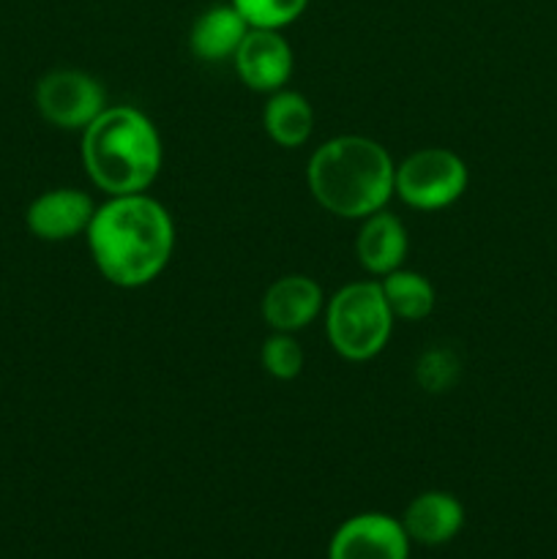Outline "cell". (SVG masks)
Returning a JSON list of instances; mask_svg holds the SVG:
<instances>
[{
  "label": "cell",
  "mask_w": 557,
  "mask_h": 559,
  "mask_svg": "<svg viewBox=\"0 0 557 559\" xmlns=\"http://www.w3.org/2000/svg\"><path fill=\"white\" fill-rule=\"evenodd\" d=\"M87 246L107 282L126 289L145 287L173 257V218L162 202L145 194L112 197L93 213Z\"/></svg>",
  "instance_id": "1"
},
{
  "label": "cell",
  "mask_w": 557,
  "mask_h": 559,
  "mask_svg": "<svg viewBox=\"0 0 557 559\" xmlns=\"http://www.w3.org/2000/svg\"><path fill=\"white\" fill-rule=\"evenodd\" d=\"M391 156L369 136L347 134L328 140L309 158V189L325 211L342 218L380 213L393 194Z\"/></svg>",
  "instance_id": "2"
},
{
  "label": "cell",
  "mask_w": 557,
  "mask_h": 559,
  "mask_svg": "<svg viewBox=\"0 0 557 559\" xmlns=\"http://www.w3.org/2000/svg\"><path fill=\"white\" fill-rule=\"evenodd\" d=\"M82 162L109 197L142 194L162 169V140L140 109L109 107L85 129Z\"/></svg>",
  "instance_id": "3"
},
{
  "label": "cell",
  "mask_w": 557,
  "mask_h": 559,
  "mask_svg": "<svg viewBox=\"0 0 557 559\" xmlns=\"http://www.w3.org/2000/svg\"><path fill=\"white\" fill-rule=\"evenodd\" d=\"M328 338L347 360H369L382 353L393 331V314L382 287L355 282L339 289L328 304Z\"/></svg>",
  "instance_id": "4"
},
{
  "label": "cell",
  "mask_w": 557,
  "mask_h": 559,
  "mask_svg": "<svg viewBox=\"0 0 557 559\" xmlns=\"http://www.w3.org/2000/svg\"><path fill=\"white\" fill-rule=\"evenodd\" d=\"M467 189V167L446 147H424L404 158L393 175V191L418 211H440Z\"/></svg>",
  "instance_id": "5"
},
{
  "label": "cell",
  "mask_w": 557,
  "mask_h": 559,
  "mask_svg": "<svg viewBox=\"0 0 557 559\" xmlns=\"http://www.w3.org/2000/svg\"><path fill=\"white\" fill-rule=\"evenodd\" d=\"M104 87L85 71L60 69L36 87V107L58 129H87L104 112Z\"/></svg>",
  "instance_id": "6"
},
{
  "label": "cell",
  "mask_w": 557,
  "mask_h": 559,
  "mask_svg": "<svg viewBox=\"0 0 557 559\" xmlns=\"http://www.w3.org/2000/svg\"><path fill=\"white\" fill-rule=\"evenodd\" d=\"M328 559H410V538L399 519L360 513L333 533Z\"/></svg>",
  "instance_id": "7"
},
{
  "label": "cell",
  "mask_w": 557,
  "mask_h": 559,
  "mask_svg": "<svg viewBox=\"0 0 557 559\" xmlns=\"http://www.w3.org/2000/svg\"><path fill=\"white\" fill-rule=\"evenodd\" d=\"M235 69L251 91L276 93L293 74V49L278 31L249 27L235 52Z\"/></svg>",
  "instance_id": "8"
},
{
  "label": "cell",
  "mask_w": 557,
  "mask_h": 559,
  "mask_svg": "<svg viewBox=\"0 0 557 559\" xmlns=\"http://www.w3.org/2000/svg\"><path fill=\"white\" fill-rule=\"evenodd\" d=\"M91 197L76 189H55L27 207V227L42 240H71L87 233L93 222Z\"/></svg>",
  "instance_id": "9"
},
{
  "label": "cell",
  "mask_w": 557,
  "mask_h": 559,
  "mask_svg": "<svg viewBox=\"0 0 557 559\" xmlns=\"http://www.w3.org/2000/svg\"><path fill=\"white\" fill-rule=\"evenodd\" d=\"M322 309V289L309 276H284L262 298L265 322L278 333H293L315 322Z\"/></svg>",
  "instance_id": "10"
},
{
  "label": "cell",
  "mask_w": 557,
  "mask_h": 559,
  "mask_svg": "<svg viewBox=\"0 0 557 559\" xmlns=\"http://www.w3.org/2000/svg\"><path fill=\"white\" fill-rule=\"evenodd\" d=\"M464 524L462 502L446 491H424L407 506L402 527L420 546H442L459 535Z\"/></svg>",
  "instance_id": "11"
},
{
  "label": "cell",
  "mask_w": 557,
  "mask_h": 559,
  "mask_svg": "<svg viewBox=\"0 0 557 559\" xmlns=\"http://www.w3.org/2000/svg\"><path fill=\"white\" fill-rule=\"evenodd\" d=\"M355 249H358V260L366 271L377 273V276H388L407 257L404 224L391 213H371V216H366L364 227H360Z\"/></svg>",
  "instance_id": "12"
},
{
  "label": "cell",
  "mask_w": 557,
  "mask_h": 559,
  "mask_svg": "<svg viewBox=\"0 0 557 559\" xmlns=\"http://www.w3.org/2000/svg\"><path fill=\"white\" fill-rule=\"evenodd\" d=\"M249 27L251 25L235 5H213L205 14H200V20L191 27V49L202 60L235 58Z\"/></svg>",
  "instance_id": "13"
},
{
  "label": "cell",
  "mask_w": 557,
  "mask_h": 559,
  "mask_svg": "<svg viewBox=\"0 0 557 559\" xmlns=\"http://www.w3.org/2000/svg\"><path fill=\"white\" fill-rule=\"evenodd\" d=\"M265 129L282 147H298L315 129V112L300 93L276 91L265 107Z\"/></svg>",
  "instance_id": "14"
},
{
  "label": "cell",
  "mask_w": 557,
  "mask_h": 559,
  "mask_svg": "<svg viewBox=\"0 0 557 559\" xmlns=\"http://www.w3.org/2000/svg\"><path fill=\"white\" fill-rule=\"evenodd\" d=\"M393 317L402 320H424L435 309V287L429 278L415 271H391L380 284Z\"/></svg>",
  "instance_id": "15"
},
{
  "label": "cell",
  "mask_w": 557,
  "mask_h": 559,
  "mask_svg": "<svg viewBox=\"0 0 557 559\" xmlns=\"http://www.w3.org/2000/svg\"><path fill=\"white\" fill-rule=\"evenodd\" d=\"M306 3L309 0H233L251 27H268V31H278L298 20Z\"/></svg>",
  "instance_id": "16"
},
{
  "label": "cell",
  "mask_w": 557,
  "mask_h": 559,
  "mask_svg": "<svg viewBox=\"0 0 557 559\" xmlns=\"http://www.w3.org/2000/svg\"><path fill=\"white\" fill-rule=\"evenodd\" d=\"M262 366L276 380H295L304 369V349L287 333H276L262 344Z\"/></svg>",
  "instance_id": "17"
},
{
  "label": "cell",
  "mask_w": 557,
  "mask_h": 559,
  "mask_svg": "<svg viewBox=\"0 0 557 559\" xmlns=\"http://www.w3.org/2000/svg\"><path fill=\"white\" fill-rule=\"evenodd\" d=\"M415 374H418V382L424 391L442 393L457 382V374H459L457 358H453L448 349H431V353H426L424 358L418 360Z\"/></svg>",
  "instance_id": "18"
}]
</instances>
